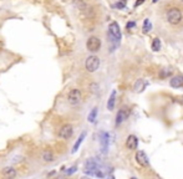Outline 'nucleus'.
<instances>
[{"mask_svg":"<svg viewBox=\"0 0 183 179\" xmlns=\"http://www.w3.org/2000/svg\"><path fill=\"white\" fill-rule=\"evenodd\" d=\"M166 18L171 25H178L182 21V13L178 8H171L167 10Z\"/></svg>","mask_w":183,"mask_h":179,"instance_id":"obj_1","label":"nucleus"},{"mask_svg":"<svg viewBox=\"0 0 183 179\" xmlns=\"http://www.w3.org/2000/svg\"><path fill=\"white\" fill-rule=\"evenodd\" d=\"M85 67L88 72H95L99 70L100 67V58L95 55H91L86 58V62H85Z\"/></svg>","mask_w":183,"mask_h":179,"instance_id":"obj_2","label":"nucleus"},{"mask_svg":"<svg viewBox=\"0 0 183 179\" xmlns=\"http://www.w3.org/2000/svg\"><path fill=\"white\" fill-rule=\"evenodd\" d=\"M86 47L91 52H97L101 47V40L96 36H91V38H88V40L86 42Z\"/></svg>","mask_w":183,"mask_h":179,"instance_id":"obj_3","label":"nucleus"},{"mask_svg":"<svg viewBox=\"0 0 183 179\" xmlns=\"http://www.w3.org/2000/svg\"><path fill=\"white\" fill-rule=\"evenodd\" d=\"M81 97L82 96H81V91H80V90L74 88V90H71V91L69 92L67 101H69V103L71 106H76V105H79L81 102Z\"/></svg>","mask_w":183,"mask_h":179,"instance_id":"obj_4","label":"nucleus"},{"mask_svg":"<svg viewBox=\"0 0 183 179\" xmlns=\"http://www.w3.org/2000/svg\"><path fill=\"white\" fill-rule=\"evenodd\" d=\"M130 113H131V111L128 107H121V109L117 112V116H116V125L120 126L122 122H125L130 117Z\"/></svg>","mask_w":183,"mask_h":179,"instance_id":"obj_5","label":"nucleus"},{"mask_svg":"<svg viewBox=\"0 0 183 179\" xmlns=\"http://www.w3.org/2000/svg\"><path fill=\"white\" fill-rule=\"evenodd\" d=\"M108 33H110V36L117 41L121 40V30H120V26L117 22H111L110 26H108Z\"/></svg>","mask_w":183,"mask_h":179,"instance_id":"obj_6","label":"nucleus"},{"mask_svg":"<svg viewBox=\"0 0 183 179\" xmlns=\"http://www.w3.org/2000/svg\"><path fill=\"white\" fill-rule=\"evenodd\" d=\"M72 134H74V128L71 125H65L59 131V136L63 139H69V138H71Z\"/></svg>","mask_w":183,"mask_h":179,"instance_id":"obj_7","label":"nucleus"},{"mask_svg":"<svg viewBox=\"0 0 183 179\" xmlns=\"http://www.w3.org/2000/svg\"><path fill=\"white\" fill-rule=\"evenodd\" d=\"M136 161H137V163H138L140 165H142V167H148V164H149L146 153L142 152V151H138V152L136 153Z\"/></svg>","mask_w":183,"mask_h":179,"instance_id":"obj_8","label":"nucleus"},{"mask_svg":"<svg viewBox=\"0 0 183 179\" xmlns=\"http://www.w3.org/2000/svg\"><path fill=\"white\" fill-rule=\"evenodd\" d=\"M137 144H138L137 137L133 136V134H130V136L127 137V139H126V147H127L128 149H136V148H137Z\"/></svg>","mask_w":183,"mask_h":179,"instance_id":"obj_9","label":"nucleus"},{"mask_svg":"<svg viewBox=\"0 0 183 179\" xmlns=\"http://www.w3.org/2000/svg\"><path fill=\"white\" fill-rule=\"evenodd\" d=\"M169 85L174 88H178V87H182L183 86V76L182 75H176L171 78L169 81Z\"/></svg>","mask_w":183,"mask_h":179,"instance_id":"obj_10","label":"nucleus"},{"mask_svg":"<svg viewBox=\"0 0 183 179\" xmlns=\"http://www.w3.org/2000/svg\"><path fill=\"white\" fill-rule=\"evenodd\" d=\"M101 148L102 151L106 153L108 148V133H101Z\"/></svg>","mask_w":183,"mask_h":179,"instance_id":"obj_11","label":"nucleus"},{"mask_svg":"<svg viewBox=\"0 0 183 179\" xmlns=\"http://www.w3.org/2000/svg\"><path fill=\"white\" fill-rule=\"evenodd\" d=\"M85 137H86V132H82V133L80 134V137L77 138V141H76V143L74 144V148H72V153H76V152H77V149L80 148V145H81V143L83 142V139H85Z\"/></svg>","mask_w":183,"mask_h":179,"instance_id":"obj_12","label":"nucleus"},{"mask_svg":"<svg viewBox=\"0 0 183 179\" xmlns=\"http://www.w3.org/2000/svg\"><path fill=\"white\" fill-rule=\"evenodd\" d=\"M144 87H146L144 80L140 78V80H137L136 83H135V91H136V92H142L143 90H144Z\"/></svg>","mask_w":183,"mask_h":179,"instance_id":"obj_13","label":"nucleus"},{"mask_svg":"<svg viewBox=\"0 0 183 179\" xmlns=\"http://www.w3.org/2000/svg\"><path fill=\"white\" fill-rule=\"evenodd\" d=\"M3 174L5 177H8V178H14L16 175V170L14 168H11V167H6V168L3 169Z\"/></svg>","mask_w":183,"mask_h":179,"instance_id":"obj_14","label":"nucleus"},{"mask_svg":"<svg viewBox=\"0 0 183 179\" xmlns=\"http://www.w3.org/2000/svg\"><path fill=\"white\" fill-rule=\"evenodd\" d=\"M115 100H116V91H112V93L110 95L108 102H107V108H108V111H112V109H113V107H115Z\"/></svg>","mask_w":183,"mask_h":179,"instance_id":"obj_15","label":"nucleus"},{"mask_svg":"<svg viewBox=\"0 0 183 179\" xmlns=\"http://www.w3.org/2000/svg\"><path fill=\"white\" fill-rule=\"evenodd\" d=\"M151 47H152V50H153V51H160V49H161V40L158 38L153 39V40H152V44H151Z\"/></svg>","mask_w":183,"mask_h":179,"instance_id":"obj_16","label":"nucleus"},{"mask_svg":"<svg viewBox=\"0 0 183 179\" xmlns=\"http://www.w3.org/2000/svg\"><path fill=\"white\" fill-rule=\"evenodd\" d=\"M96 116H97V108L95 107L92 111L90 112V114H88V118H87V119H88V122H90V123H94V122H95V119H96Z\"/></svg>","mask_w":183,"mask_h":179,"instance_id":"obj_17","label":"nucleus"},{"mask_svg":"<svg viewBox=\"0 0 183 179\" xmlns=\"http://www.w3.org/2000/svg\"><path fill=\"white\" fill-rule=\"evenodd\" d=\"M43 159H44L45 162H52L54 156H52V153H51L50 151H45V152L43 153Z\"/></svg>","mask_w":183,"mask_h":179,"instance_id":"obj_18","label":"nucleus"},{"mask_svg":"<svg viewBox=\"0 0 183 179\" xmlns=\"http://www.w3.org/2000/svg\"><path fill=\"white\" fill-rule=\"evenodd\" d=\"M143 30H144V33H148L149 30H152V24L149 22L148 19H144L143 21Z\"/></svg>","mask_w":183,"mask_h":179,"instance_id":"obj_19","label":"nucleus"},{"mask_svg":"<svg viewBox=\"0 0 183 179\" xmlns=\"http://www.w3.org/2000/svg\"><path fill=\"white\" fill-rule=\"evenodd\" d=\"M171 72H172L171 69H165V70H162V71L160 72V77H161V78H166V77H168V76L171 75Z\"/></svg>","mask_w":183,"mask_h":179,"instance_id":"obj_20","label":"nucleus"},{"mask_svg":"<svg viewBox=\"0 0 183 179\" xmlns=\"http://www.w3.org/2000/svg\"><path fill=\"white\" fill-rule=\"evenodd\" d=\"M76 170H77V167H76V165H74V167H71V168H70V170H66V174H67V175H70V174L75 173Z\"/></svg>","mask_w":183,"mask_h":179,"instance_id":"obj_21","label":"nucleus"},{"mask_svg":"<svg viewBox=\"0 0 183 179\" xmlns=\"http://www.w3.org/2000/svg\"><path fill=\"white\" fill-rule=\"evenodd\" d=\"M135 25H136V22H135V21H130V22L127 24V29H131V27H133Z\"/></svg>","mask_w":183,"mask_h":179,"instance_id":"obj_22","label":"nucleus"},{"mask_svg":"<svg viewBox=\"0 0 183 179\" xmlns=\"http://www.w3.org/2000/svg\"><path fill=\"white\" fill-rule=\"evenodd\" d=\"M144 3V0H138V2H136V4H135V6L137 8V6H140L141 4H143Z\"/></svg>","mask_w":183,"mask_h":179,"instance_id":"obj_23","label":"nucleus"},{"mask_svg":"<svg viewBox=\"0 0 183 179\" xmlns=\"http://www.w3.org/2000/svg\"><path fill=\"white\" fill-rule=\"evenodd\" d=\"M158 2V0H153V3H157Z\"/></svg>","mask_w":183,"mask_h":179,"instance_id":"obj_24","label":"nucleus"},{"mask_svg":"<svg viewBox=\"0 0 183 179\" xmlns=\"http://www.w3.org/2000/svg\"><path fill=\"white\" fill-rule=\"evenodd\" d=\"M181 2H183V0H181Z\"/></svg>","mask_w":183,"mask_h":179,"instance_id":"obj_25","label":"nucleus"}]
</instances>
